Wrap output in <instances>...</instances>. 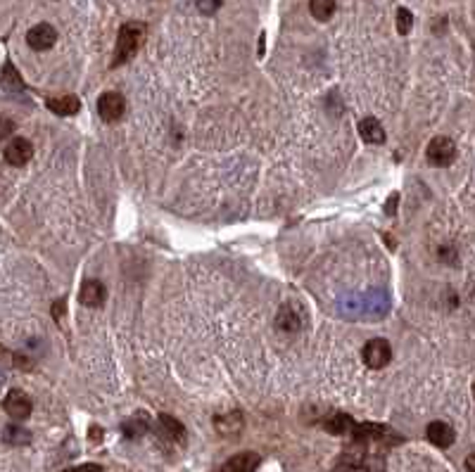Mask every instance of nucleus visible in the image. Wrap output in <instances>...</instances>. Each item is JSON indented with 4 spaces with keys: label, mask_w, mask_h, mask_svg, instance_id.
Masks as SVG:
<instances>
[{
    "label": "nucleus",
    "mask_w": 475,
    "mask_h": 472,
    "mask_svg": "<svg viewBox=\"0 0 475 472\" xmlns=\"http://www.w3.org/2000/svg\"><path fill=\"white\" fill-rule=\"evenodd\" d=\"M466 470H468V472H475V453H471V455L466 458Z\"/></svg>",
    "instance_id": "bb28decb"
},
{
    "label": "nucleus",
    "mask_w": 475,
    "mask_h": 472,
    "mask_svg": "<svg viewBox=\"0 0 475 472\" xmlns=\"http://www.w3.org/2000/svg\"><path fill=\"white\" fill-rule=\"evenodd\" d=\"M5 442L8 444H14V447H19V444H29L31 442V434L22 430V427H5Z\"/></svg>",
    "instance_id": "412c9836"
},
{
    "label": "nucleus",
    "mask_w": 475,
    "mask_h": 472,
    "mask_svg": "<svg viewBox=\"0 0 475 472\" xmlns=\"http://www.w3.org/2000/svg\"><path fill=\"white\" fill-rule=\"evenodd\" d=\"M62 311H65V302H57V307H52V316H55V318H60Z\"/></svg>",
    "instance_id": "cd10ccee"
},
{
    "label": "nucleus",
    "mask_w": 475,
    "mask_h": 472,
    "mask_svg": "<svg viewBox=\"0 0 475 472\" xmlns=\"http://www.w3.org/2000/svg\"><path fill=\"white\" fill-rule=\"evenodd\" d=\"M359 136H361V141L368 145L385 143V131H383V126L378 123V119H373V116H366V119L359 121Z\"/></svg>",
    "instance_id": "ddd939ff"
},
{
    "label": "nucleus",
    "mask_w": 475,
    "mask_h": 472,
    "mask_svg": "<svg viewBox=\"0 0 475 472\" xmlns=\"http://www.w3.org/2000/svg\"><path fill=\"white\" fill-rule=\"evenodd\" d=\"M62 472H103V465L98 463H83V465H77V468H67Z\"/></svg>",
    "instance_id": "b1692460"
},
{
    "label": "nucleus",
    "mask_w": 475,
    "mask_h": 472,
    "mask_svg": "<svg viewBox=\"0 0 475 472\" xmlns=\"http://www.w3.org/2000/svg\"><path fill=\"white\" fill-rule=\"evenodd\" d=\"M397 202H399V195H390L385 212H387V214H394V207H397Z\"/></svg>",
    "instance_id": "393cba45"
},
{
    "label": "nucleus",
    "mask_w": 475,
    "mask_h": 472,
    "mask_svg": "<svg viewBox=\"0 0 475 472\" xmlns=\"http://www.w3.org/2000/svg\"><path fill=\"white\" fill-rule=\"evenodd\" d=\"M121 430H124V434L129 439H141L143 434L150 430V422H148V418L143 415V413H138V415H133L131 420L124 422V427H121Z\"/></svg>",
    "instance_id": "a211bd4d"
},
{
    "label": "nucleus",
    "mask_w": 475,
    "mask_h": 472,
    "mask_svg": "<svg viewBox=\"0 0 475 472\" xmlns=\"http://www.w3.org/2000/svg\"><path fill=\"white\" fill-rule=\"evenodd\" d=\"M411 26H414V14H411L407 8H399L397 10V31L402 36H407L411 31Z\"/></svg>",
    "instance_id": "4be33fe9"
},
{
    "label": "nucleus",
    "mask_w": 475,
    "mask_h": 472,
    "mask_svg": "<svg viewBox=\"0 0 475 472\" xmlns=\"http://www.w3.org/2000/svg\"><path fill=\"white\" fill-rule=\"evenodd\" d=\"M309 10H312L314 19L319 21H328L338 10V3L335 0H309Z\"/></svg>",
    "instance_id": "6ab92c4d"
},
{
    "label": "nucleus",
    "mask_w": 475,
    "mask_h": 472,
    "mask_svg": "<svg viewBox=\"0 0 475 472\" xmlns=\"http://www.w3.org/2000/svg\"><path fill=\"white\" fill-rule=\"evenodd\" d=\"M98 114L100 119H103L105 123H114L119 121L121 116H124L126 112V100L121 93H114V90H110V93H103L98 98Z\"/></svg>",
    "instance_id": "39448f33"
},
{
    "label": "nucleus",
    "mask_w": 475,
    "mask_h": 472,
    "mask_svg": "<svg viewBox=\"0 0 475 472\" xmlns=\"http://www.w3.org/2000/svg\"><path fill=\"white\" fill-rule=\"evenodd\" d=\"M390 311V297L383 289H371L359 297H350L343 302V314L347 318H383Z\"/></svg>",
    "instance_id": "f257e3e1"
},
{
    "label": "nucleus",
    "mask_w": 475,
    "mask_h": 472,
    "mask_svg": "<svg viewBox=\"0 0 475 472\" xmlns=\"http://www.w3.org/2000/svg\"><path fill=\"white\" fill-rule=\"evenodd\" d=\"M105 299H108V289L100 280H95V278H88V280H83L81 289H79V302L83 304V307L88 309H98L105 304Z\"/></svg>",
    "instance_id": "9d476101"
},
{
    "label": "nucleus",
    "mask_w": 475,
    "mask_h": 472,
    "mask_svg": "<svg viewBox=\"0 0 475 472\" xmlns=\"http://www.w3.org/2000/svg\"><path fill=\"white\" fill-rule=\"evenodd\" d=\"M323 427L330 434H340V437H343V434H352V432H354L356 422L352 420L347 413H333V415H328L323 420Z\"/></svg>",
    "instance_id": "2eb2a0df"
},
{
    "label": "nucleus",
    "mask_w": 475,
    "mask_h": 472,
    "mask_svg": "<svg viewBox=\"0 0 475 472\" xmlns=\"http://www.w3.org/2000/svg\"><path fill=\"white\" fill-rule=\"evenodd\" d=\"M3 85H5V90H22L24 88L22 76H19L17 69H14L10 62H5V67H3Z\"/></svg>",
    "instance_id": "aec40b11"
},
{
    "label": "nucleus",
    "mask_w": 475,
    "mask_h": 472,
    "mask_svg": "<svg viewBox=\"0 0 475 472\" xmlns=\"http://www.w3.org/2000/svg\"><path fill=\"white\" fill-rule=\"evenodd\" d=\"M103 439V430L100 427H90V442H100Z\"/></svg>",
    "instance_id": "a878e982"
},
{
    "label": "nucleus",
    "mask_w": 475,
    "mask_h": 472,
    "mask_svg": "<svg viewBox=\"0 0 475 472\" xmlns=\"http://www.w3.org/2000/svg\"><path fill=\"white\" fill-rule=\"evenodd\" d=\"M148 34V26L143 21H126L121 24L119 36H117V48H114V57H112V67H119V64L129 62L133 55L138 52V48L143 45Z\"/></svg>",
    "instance_id": "f03ea898"
},
{
    "label": "nucleus",
    "mask_w": 475,
    "mask_h": 472,
    "mask_svg": "<svg viewBox=\"0 0 475 472\" xmlns=\"http://www.w3.org/2000/svg\"><path fill=\"white\" fill-rule=\"evenodd\" d=\"M302 323H304V311L295 302L283 304L279 316H276V328L281 332H287V335H295L302 328Z\"/></svg>",
    "instance_id": "0eeeda50"
},
{
    "label": "nucleus",
    "mask_w": 475,
    "mask_h": 472,
    "mask_svg": "<svg viewBox=\"0 0 475 472\" xmlns=\"http://www.w3.org/2000/svg\"><path fill=\"white\" fill-rule=\"evenodd\" d=\"M425 157H428V162L432 166H449L454 159H456V145H454L452 138L437 136L428 143Z\"/></svg>",
    "instance_id": "20e7f679"
},
{
    "label": "nucleus",
    "mask_w": 475,
    "mask_h": 472,
    "mask_svg": "<svg viewBox=\"0 0 475 472\" xmlns=\"http://www.w3.org/2000/svg\"><path fill=\"white\" fill-rule=\"evenodd\" d=\"M259 468V455L254 451H243L228 458L219 472H254Z\"/></svg>",
    "instance_id": "9b49d317"
},
{
    "label": "nucleus",
    "mask_w": 475,
    "mask_h": 472,
    "mask_svg": "<svg viewBox=\"0 0 475 472\" xmlns=\"http://www.w3.org/2000/svg\"><path fill=\"white\" fill-rule=\"evenodd\" d=\"M197 10H200L202 14H214L219 12V8L223 5V0H195Z\"/></svg>",
    "instance_id": "5701e85b"
},
{
    "label": "nucleus",
    "mask_w": 475,
    "mask_h": 472,
    "mask_svg": "<svg viewBox=\"0 0 475 472\" xmlns=\"http://www.w3.org/2000/svg\"><path fill=\"white\" fill-rule=\"evenodd\" d=\"M361 358H364V363L371 370H381L392 361V347H390L387 340L376 337V340L366 342L364 351H361Z\"/></svg>",
    "instance_id": "7ed1b4c3"
},
{
    "label": "nucleus",
    "mask_w": 475,
    "mask_h": 472,
    "mask_svg": "<svg viewBox=\"0 0 475 472\" xmlns=\"http://www.w3.org/2000/svg\"><path fill=\"white\" fill-rule=\"evenodd\" d=\"M79 107H81V103H79L77 95H60V98L48 100V110L55 112V114H60V116H72V114H77Z\"/></svg>",
    "instance_id": "dca6fc26"
},
{
    "label": "nucleus",
    "mask_w": 475,
    "mask_h": 472,
    "mask_svg": "<svg viewBox=\"0 0 475 472\" xmlns=\"http://www.w3.org/2000/svg\"><path fill=\"white\" fill-rule=\"evenodd\" d=\"M214 427L219 430V434L236 437V434L243 430V415H240V411H231V413H226V415H216Z\"/></svg>",
    "instance_id": "4468645a"
},
{
    "label": "nucleus",
    "mask_w": 475,
    "mask_h": 472,
    "mask_svg": "<svg viewBox=\"0 0 475 472\" xmlns=\"http://www.w3.org/2000/svg\"><path fill=\"white\" fill-rule=\"evenodd\" d=\"M3 409L10 418H14V420H26V418L31 415V411H34V404H31V396L26 394V391L12 389L5 396Z\"/></svg>",
    "instance_id": "423d86ee"
},
{
    "label": "nucleus",
    "mask_w": 475,
    "mask_h": 472,
    "mask_svg": "<svg viewBox=\"0 0 475 472\" xmlns=\"http://www.w3.org/2000/svg\"><path fill=\"white\" fill-rule=\"evenodd\" d=\"M428 439L437 449H449L454 444V439H456V434H454L452 425H447V422H442V420H435L428 425Z\"/></svg>",
    "instance_id": "f8f14e48"
},
{
    "label": "nucleus",
    "mask_w": 475,
    "mask_h": 472,
    "mask_svg": "<svg viewBox=\"0 0 475 472\" xmlns=\"http://www.w3.org/2000/svg\"><path fill=\"white\" fill-rule=\"evenodd\" d=\"M473 391H475V384H473Z\"/></svg>",
    "instance_id": "c85d7f7f"
},
{
    "label": "nucleus",
    "mask_w": 475,
    "mask_h": 472,
    "mask_svg": "<svg viewBox=\"0 0 475 472\" xmlns=\"http://www.w3.org/2000/svg\"><path fill=\"white\" fill-rule=\"evenodd\" d=\"M55 41H57V31L52 29L50 24H36V26H31L29 31H26V43H29V48L31 50H50L52 45H55Z\"/></svg>",
    "instance_id": "1a4fd4ad"
},
{
    "label": "nucleus",
    "mask_w": 475,
    "mask_h": 472,
    "mask_svg": "<svg viewBox=\"0 0 475 472\" xmlns=\"http://www.w3.org/2000/svg\"><path fill=\"white\" fill-rule=\"evenodd\" d=\"M3 157L10 166H24L34 157V145H31V141H26V138H12V141L5 145Z\"/></svg>",
    "instance_id": "6e6552de"
},
{
    "label": "nucleus",
    "mask_w": 475,
    "mask_h": 472,
    "mask_svg": "<svg viewBox=\"0 0 475 472\" xmlns=\"http://www.w3.org/2000/svg\"><path fill=\"white\" fill-rule=\"evenodd\" d=\"M159 427H162L164 437L172 439V442H183V439H185V427L181 425L176 418L167 415V413H162V415H159Z\"/></svg>",
    "instance_id": "f3484780"
}]
</instances>
